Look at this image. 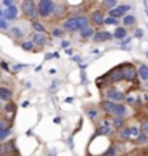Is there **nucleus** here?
Returning <instances> with one entry per match:
<instances>
[{"label":"nucleus","mask_w":148,"mask_h":156,"mask_svg":"<svg viewBox=\"0 0 148 156\" xmlns=\"http://www.w3.org/2000/svg\"><path fill=\"white\" fill-rule=\"evenodd\" d=\"M147 57H148V52H147Z\"/></svg>","instance_id":"nucleus-51"},{"label":"nucleus","mask_w":148,"mask_h":156,"mask_svg":"<svg viewBox=\"0 0 148 156\" xmlns=\"http://www.w3.org/2000/svg\"><path fill=\"white\" fill-rule=\"evenodd\" d=\"M118 138L121 139V140H128V139H131L129 138V127H119L118 129Z\"/></svg>","instance_id":"nucleus-19"},{"label":"nucleus","mask_w":148,"mask_h":156,"mask_svg":"<svg viewBox=\"0 0 148 156\" xmlns=\"http://www.w3.org/2000/svg\"><path fill=\"white\" fill-rule=\"evenodd\" d=\"M22 12L30 20H36V17L39 16V13H37V4L35 3V0H23L22 1Z\"/></svg>","instance_id":"nucleus-2"},{"label":"nucleus","mask_w":148,"mask_h":156,"mask_svg":"<svg viewBox=\"0 0 148 156\" xmlns=\"http://www.w3.org/2000/svg\"><path fill=\"white\" fill-rule=\"evenodd\" d=\"M53 122H55V123H59V122H61V119H59V117H56V119H53Z\"/></svg>","instance_id":"nucleus-45"},{"label":"nucleus","mask_w":148,"mask_h":156,"mask_svg":"<svg viewBox=\"0 0 148 156\" xmlns=\"http://www.w3.org/2000/svg\"><path fill=\"white\" fill-rule=\"evenodd\" d=\"M0 17H3V10H0Z\"/></svg>","instance_id":"nucleus-49"},{"label":"nucleus","mask_w":148,"mask_h":156,"mask_svg":"<svg viewBox=\"0 0 148 156\" xmlns=\"http://www.w3.org/2000/svg\"><path fill=\"white\" fill-rule=\"evenodd\" d=\"M129 10H131V6L129 4H121V6H116V7H114L111 10H108V14H109V17L119 19V17H122Z\"/></svg>","instance_id":"nucleus-5"},{"label":"nucleus","mask_w":148,"mask_h":156,"mask_svg":"<svg viewBox=\"0 0 148 156\" xmlns=\"http://www.w3.org/2000/svg\"><path fill=\"white\" fill-rule=\"evenodd\" d=\"M124 123H125V120H124V117H112L111 120V126L112 127H116V129H119V127H122L124 126Z\"/></svg>","instance_id":"nucleus-23"},{"label":"nucleus","mask_w":148,"mask_h":156,"mask_svg":"<svg viewBox=\"0 0 148 156\" xmlns=\"http://www.w3.org/2000/svg\"><path fill=\"white\" fill-rule=\"evenodd\" d=\"M0 156H3V153H0Z\"/></svg>","instance_id":"nucleus-50"},{"label":"nucleus","mask_w":148,"mask_h":156,"mask_svg":"<svg viewBox=\"0 0 148 156\" xmlns=\"http://www.w3.org/2000/svg\"><path fill=\"white\" fill-rule=\"evenodd\" d=\"M144 100H145V102H148V93H145V95H144Z\"/></svg>","instance_id":"nucleus-46"},{"label":"nucleus","mask_w":148,"mask_h":156,"mask_svg":"<svg viewBox=\"0 0 148 156\" xmlns=\"http://www.w3.org/2000/svg\"><path fill=\"white\" fill-rule=\"evenodd\" d=\"M138 75H140V78L142 82H145L148 79V66L147 65H141L140 67H138V72H137Z\"/></svg>","instance_id":"nucleus-21"},{"label":"nucleus","mask_w":148,"mask_h":156,"mask_svg":"<svg viewBox=\"0 0 148 156\" xmlns=\"http://www.w3.org/2000/svg\"><path fill=\"white\" fill-rule=\"evenodd\" d=\"M127 36H128V32H127V27H124V26H116L115 32L112 33V37L114 39H118V40L125 39Z\"/></svg>","instance_id":"nucleus-12"},{"label":"nucleus","mask_w":148,"mask_h":156,"mask_svg":"<svg viewBox=\"0 0 148 156\" xmlns=\"http://www.w3.org/2000/svg\"><path fill=\"white\" fill-rule=\"evenodd\" d=\"M0 129H10V120L6 117H0Z\"/></svg>","instance_id":"nucleus-31"},{"label":"nucleus","mask_w":148,"mask_h":156,"mask_svg":"<svg viewBox=\"0 0 148 156\" xmlns=\"http://www.w3.org/2000/svg\"><path fill=\"white\" fill-rule=\"evenodd\" d=\"M135 22H137V19H135V16H132V14H125V16H124V20H122L124 27H131V26L135 25Z\"/></svg>","instance_id":"nucleus-18"},{"label":"nucleus","mask_w":148,"mask_h":156,"mask_svg":"<svg viewBox=\"0 0 148 156\" xmlns=\"http://www.w3.org/2000/svg\"><path fill=\"white\" fill-rule=\"evenodd\" d=\"M114 106H115V102H112V100H104V102H101V109L107 113V115H112V110H114Z\"/></svg>","instance_id":"nucleus-15"},{"label":"nucleus","mask_w":148,"mask_h":156,"mask_svg":"<svg viewBox=\"0 0 148 156\" xmlns=\"http://www.w3.org/2000/svg\"><path fill=\"white\" fill-rule=\"evenodd\" d=\"M135 142H137L138 145H145V143L148 142V135H145V133L141 132V133L138 135V138L135 139Z\"/></svg>","instance_id":"nucleus-26"},{"label":"nucleus","mask_w":148,"mask_h":156,"mask_svg":"<svg viewBox=\"0 0 148 156\" xmlns=\"http://www.w3.org/2000/svg\"><path fill=\"white\" fill-rule=\"evenodd\" d=\"M0 67H1L3 70H9V65H7L6 62H0Z\"/></svg>","instance_id":"nucleus-41"},{"label":"nucleus","mask_w":148,"mask_h":156,"mask_svg":"<svg viewBox=\"0 0 148 156\" xmlns=\"http://www.w3.org/2000/svg\"><path fill=\"white\" fill-rule=\"evenodd\" d=\"M104 20H105V17H104V13H102L101 10L92 12V14H91V22H92L95 26H102V25H104Z\"/></svg>","instance_id":"nucleus-10"},{"label":"nucleus","mask_w":148,"mask_h":156,"mask_svg":"<svg viewBox=\"0 0 148 156\" xmlns=\"http://www.w3.org/2000/svg\"><path fill=\"white\" fill-rule=\"evenodd\" d=\"M88 116H89V119H95L98 116V110L96 109H89L88 110Z\"/></svg>","instance_id":"nucleus-37"},{"label":"nucleus","mask_w":148,"mask_h":156,"mask_svg":"<svg viewBox=\"0 0 148 156\" xmlns=\"http://www.w3.org/2000/svg\"><path fill=\"white\" fill-rule=\"evenodd\" d=\"M101 135H104V136H109L114 133V130H112V126H111V122H108V120H104L102 122V125L99 126V130H98Z\"/></svg>","instance_id":"nucleus-11"},{"label":"nucleus","mask_w":148,"mask_h":156,"mask_svg":"<svg viewBox=\"0 0 148 156\" xmlns=\"http://www.w3.org/2000/svg\"><path fill=\"white\" fill-rule=\"evenodd\" d=\"M69 44H71V43H69V42H65V40H63V42H62V43H61V46H62V47H63V49H66V47H68V46H69Z\"/></svg>","instance_id":"nucleus-43"},{"label":"nucleus","mask_w":148,"mask_h":156,"mask_svg":"<svg viewBox=\"0 0 148 156\" xmlns=\"http://www.w3.org/2000/svg\"><path fill=\"white\" fill-rule=\"evenodd\" d=\"M79 32H81V33H79V35H81V37H82V39H92V37H94V35H95V29H94V27H91V26H86V27H83V29H82V30H79Z\"/></svg>","instance_id":"nucleus-14"},{"label":"nucleus","mask_w":148,"mask_h":156,"mask_svg":"<svg viewBox=\"0 0 148 156\" xmlns=\"http://www.w3.org/2000/svg\"><path fill=\"white\" fill-rule=\"evenodd\" d=\"M4 110H6L7 113H14V112H16V105H14L13 102H9V103L4 106Z\"/></svg>","instance_id":"nucleus-30"},{"label":"nucleus","mask_w":148,"mask_h":156,"mask_svg":"<svg viewBox=\"0 0 148 156\" xmlns=\"http://www.w3.org/2000/svg\"><path fill=\"white\" fill-rule=\"evenodd\" d=\"M92 39L95 40L96 43H101V42H108V40L112 39V33L107 32V30H101V32H95L94 37Z\"/></svg>","instance_id":"nucleus-8"},{"label":"nucleus","mask_w":148,"mask_h":156,"mask_svg":"<svg viewBox=\"0 0 148 156\" xmlns=\"http://www.w3.org/2000/svg\"><path fill=\"white\" fill-rule=\"evenodd\" d=\"M9 27V23H7V20L4 19V17H0V29L1 30H6Z\"/></svg>","instance_id":"nucleus-34"},{"label":"nucleus","mask_w":148,"mask_h":156,"mask_svg":"<svg viewBox=\"0 0 148 156\" xmlns=\"http://www.w3.org/2000/svg\"><path fill=\"white\" fill-rule=\"evenodd\" d=\"M109 80L111 82H121V80H124L122 78V72H121V67H116V69H114L109 72Z\"/></svg>","instance_id":"nucleus-17"},{"label":"nucleus","mask_w":148,"mask_h":156,"mask_svg":"<svg viewBox=\"0 0 148 156\" xmlns=\"http://www.w3.org/2000/svg\"><path fill=\"white\" fill-rule=\"evenodd\" d=\"M140 133H141V132H140V129H138V127H135V126L129 127V138H132V139H137Z\"/></svg>","instance_id":"nucleus-28"},{"label":"nucleus","mask_w":148,"mask_h":156,"mask_svg":"<svg viewBox=\"0 0 148 156\" xmlns=\"http://www.w3.org/2000/svg\"><path fill=\"white\" fill-rule=\"evenodd\" d=\"M10 33H12V36H13L14 39H22V37H23V30H22L20 27H17V26L12 27V29H10Z\"/></svg>","instance_id":"nucleus-24"},{"label":"nucleus","mask_w":148,"mask_h":156,"mask_svg":"<svg viewBox=\"0 0 148 156\" xmlns=\"http://www.w3.org/2000/svg\"><path fill=\"white\" fill-rule=\"evenodd\" d=\"M127 106L124 105V103H115V106H114V110H112V115L115 117H124L127 116Z\"/></svg>","instance_id":"nucleus-9"},{"label":"nucleus","mask_w":148,"mask_h":156,"mask_svg":"<svg viewBox=\"0 0 148 156\" xmlns=\"http://www.w3.org/2000/svg\"><path fill=\"white\" fill-rule=\"evenodd\" d=\"M12 99V90L6 86H1L0 87V100L1 102H7Z\"/></svg>","instance_id":"nucleus-16"},{"label":"nucleus","mask_w":148,"mask_h":156,"mask_svg":"<svg viewBox=\"0 0 148 156\" xmlns=\"http://www.w3.org/2000/svg\"><path fill=\"white\" fill-rule=\"evenodd\" d=\"M20 46H22V49H23V50H26V52H30V50L33 49V42H23Z\"/></svg>","instance_id":"nucleus-32"},{"label":"nucleus","mask_w":148,"mask_h":156,"mask_svg":"<svg viewBox=\"0 0 148 156\" xmlns=\"http://www.w3.org/2000/svg\"><path fill=\"white\" fill-rule=\"evenodd\" d=\"M17 14H19V9L14 4H12V6L6 7V10H3V17L6 20H14L17 17Z\"/></svg>","instance_id":"nucleus-7"},{"label":"nucleus","mask_w":148,"mask_h":156,"mask_svg":"<svg viewBox=\"0 0 148 156\" xmlns=\"http://www.w3.org/2000/svg\"><path fill=\"white\" fill-rule=\"evenodd\" d=\"M140 132H142V133L148 135V122H144V123L141 125V127H140Z\"/></svg>","instance_id":"nucleus-39"},{"label":"nucleus","mask_w":148,"mask_h":156,"mask_svg":"<svg viewBox=\"0 0 148 156\" xmlns=\"http://www.w3.org/2000/svg\"><path fill=\"white\" fill-rule=\"evenodd\" d=\"M65 13H66V7H65V6H62V4H55L53 12H52V14H55V17H61V16H63Z\"/></svg>","instance_id":"nucleus-20"},{"label":"nucleus","mask_w":148,"mask_h":156,"mask_svg":"<svg viewBox=\"0 0 148 156\" xmlns=\"http://www.w3.org/2000/svg\"><path fill=\"white\" fill-rule=\"evenodd\" d=\"M104 25H108V26H112V25H114V26H118V25H119V20H118V19H114V17H109V16H108V17L104 20Z\"/></svg>","instance_id":"nucleus-27"},{"label":"nucleus","mask_w":148,"mask_h":156,"mask_svg":"<svg viewBox=\"0 0 148 156\" xmlns=\"http://www.w3.org/2000/svg\"><path fill=\"white\" fill-rule=\"evenodd\" d=\"M3 1V4L6 6V7H9V6H12L13 3H14V0H1Z\"/></svg>","instance_id":"nucleus-40"},{"label":"nucleus","mask_w":148,"mask_h":156,"mask_svg":"<svg viewBox=\"0 0 148 156\" xmlns=\"http://www.w3.org/2000/svg\"><path fill=\"white\" fill-rule=\"evenodd\" d=\"M55 1L53 0H39L37 3V13L40 17H49L53 12Z\"/></svg>","instance_id":"nucleus-3"},{"label":"nucleus","mask_w":148,"mask_h":156,"mask_svg":"<svg viewBox=\"0 0 148 156\" xmlns=\"http://www.w3.org/2000/svg\"><path fill=\"white\" fill-rule=\"evenodd\" d=\"M32 27H33V30H35L36 33H46V27H45L40 22H37V20H33V22H32Z\"/></svg>","instance_id":"nucleus-22"},{"label":"nucleus","mask_w":148,"mask_h":156,"mask_svg":"<svg viewBox=\"0 0 148 156\" xmlns=\"http://www.w3.org/2000/svg\"><path fill=\"white\" fill-rule=\"evenodd\" d=\"M32 42H33V44H37V46H45L46 43H47V39H46V35L45 33H33V36H32Z\"/></svg>","instance_id":"nucleus-13"},{"label":"nucleus","mask_w":148,"mask_h":156,"mask_svg":"<svg viewBox=\"0 0 148 156\" xmlns=\"http://www.w3.org/2000/svg\"><path fill=\"white\" fill-rule=\"evenodd\" d=\"M22 67H23V65H14L13 66V70H20Z\"/></svg>","instance_id":"nucleus-44"},{"label":"nucleus","mask_w":148,"mask_h":156,"mask_svg":"<svg viewBox=\"0 0 148 156\" xmlns=\"http://www.w3.org/2000/svg\"><path fill=\"white\" fill-rule=\"evenodd\" d=\"M89 26V19L86 16H74V17H68L63 23H62V29L65 32H78L82 30L83 27Z\"/></svg>","instance_id":"nucleus-1"},{"label":"nucleus","mask_w":148,"mask_h":156,"mask_svg":"<svg viewBox=\"0 0 148 156\" xmlns=\"http://www.w3.org/2000/svg\"><path fill=\"white\" fill-rule=\"evenodd\" d=\"M144 83H145V87H147V89H148V79H147V80H145V82H144Z\"/></svg>","instance_id":"nucleus-48"},{"label":"nucleus","mask_w":148,"mask_h":156,"mask_svg":"<svg viewBox=\"0 0 148 156\" xmlns=\"http://www.w3.org/2000/svg\"><path fill=\"white\" fill-rule=\"evenodd\" d=\"M116 3H118V0H102V6L105 9H109V10L116 7Z\"/></svg>","instance_id":"nucleus-25"},{"label":"nucleus","mask_w":148,"mask_h":156,"mask_svg":"<svg viewBox=\"0 0 148 156\" xmlns=\"http://www.w3.org/2000/svg\"><path fill=\"white\" fill-rule=\"evenodd\" d=\"M105 96H107V99H108V100H112V102H121V100H124V99H125L124 93H122V92H119V90H118V89H115V87L108 89V90H107V93H105Z\"/></svg>","instance_id":"nucleus-6"},{"label":"nucleus","mask_w":148,"mask_h":156,"mask_svg":"<svg viewBox=\"0 0 148 156\" xmlns=\"http://www.w3.org/2000/svg\"><path fill=\"white\" fill-rule=\"evenodd\" d=\"M65 35V30L63 29H53L52 30V36L53 37H62Z\"/></svg>","instance_id":"nucleus-33"},{"label":"nucleus","mask_w":148,"mask_h":156,"mask_svg":"<svg viewBox=\"0 0 148 156\" xmlns=\"http://www.w3.org/2000/svg\"><path fill=\"white\" fill-rule=\"evenodd\" d=\"M53 57H55V59H59V53H56V52H55V53H47V54L45 56V60H50V59H53Z\"/></svg>","instance_id":"nucleus-36"},{"label":"nucleus","mask_w":148,"mask_h":156,"mask_svg":"<svg viewBox=\"0 0 148 156\" xmlns=\"http://www.w3.org/2000/svg\"><path fill=\"white\" fill-rule=\"evenodd\" d=\"M125 100H127L128 105H134V103H135V99H134V97H127Z\"/></svg>","instance_id":"nucleus-42"},{"label":"nucleus","mask_w":148,"mask_h":156,"mask_svg":"<svg viewBox=\"0 0 148 156\" xmlns=\"http://www.w3.org/2000/svg\"><path fill=\"white\" fill-rule=\"evenodd\" d=\"M142 36H144V30H142V29H140V27H138V29H135V32H134V37L141 39Z\"/></svg>","instance_id":"nucleus-35"},{"label":"nucleus","mask_w":148,"mask_h":156,"mask_svg":"<svg viewBox=\"0 0 148 156\" xmlns=\"http://www.w3.org/2000/svg\"><path fill=\"white\" fill-rule=\"evenodd\" d=\"M104 156H115V146H109L108 151L104 153Z\"/></svg>","instance_id":"nucleus-38"},{"label":"nucleus","mask_w":148,"mask_h":156,"mask_svg":"<svg viewBox=\"0 0 148 156\" xmlns=\"http://www.w3.org/2000/svg\"><path fill=\"white\" fill-rule=\"evenodd\" d=\"M1 109H3V102L0 100V110H1Z\"/></svg>","instance_id":"nucleus-47"},{"label":"nucleus","mask_w":148,"mask_h":156,"mask_svg":"<svg viewBox=\"0 0 148 156\" xmlns=\"http://www.w3.org/2000/svg\"><path fill=\"white\" fill-rule=\"evenodd\" d=\"M121 72H122V78L124 80H128V82H134L137 78V69L132 63H125L124 66H121Z\"/></svg>","instance_id":"nucleus-4"},{"label":"nucleus","mask_w":148,"mask_h":156,"mask_svg":"<svg viewBox=\"0 0 148 156\" xmlns=\"http://www.w3.org/2000/svg\"><path fill=\"white\" fill-rule=\"evenodd\" d=\"M10 136V129H0V142L6 140Z\"/></svg>","instance_id":"nucleus-29"}]
</instances>
